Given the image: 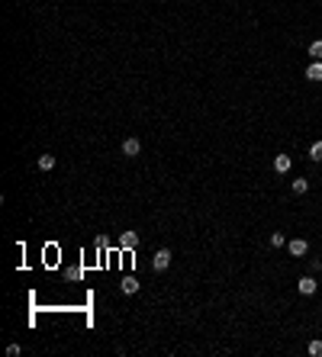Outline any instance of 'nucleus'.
Returning <instances> with one entry per match:
<instances>
[{"instance_id":"nucleus-15","label":"nucleus","mask_w":322,"mask_h":357,"mask_svg":"<svg viewBox=\"0 0 322 357\" xmlns=\"http://www.w3.org/2000/svg\"><path fill=\"white\" fill-rule=\"evenodd\" d=\"M19 351H23V348H19V344H7V354H10V357H16Z\"/></svg>"},{"instance_id":"nucleus-12","label":"nucleus","mask_w":322,"mask_h":357,"mask_svg":"<svg viewBox=\"0 0 322 357\" xmlns=\"http://www.w3.org/2000/svg\"><path fill=\"white\" fill-rule=\"evenodd\" d=\"M306 190H309V180H306V177H300V180H293V193H300V197H303Z\"/></svg>"},{"instance_id":"nucleus-6","label":"nucleus","mask_w":322,"mask_h":357,"mask_svg":"<svg viewBox=\"0 0 322 357\" xmlns=\"http://www.w3.org/2000/svg\"><path fill=\"white\" fill-rule=\"evenodd\" d=\"M306 80H313V84L322 80V62H313L309 68H306Z\"/></svg>"},{"instance_id":"nucleus-2","label":"nucleus","mask_w":322,"mask_h":357,"mask_svg":"<svg viewBox=\"0 0 322 357\" xmlns=\"http://www.w3.org/2000/svg\"><path fill=\"white\" fill-rule=\"evenodd\" d=\"M287 251H290L293 258H303L306 251H309V241H306V238H293V241H287Z\"/></svg>"},{"instance_id":"nucleus-11","label":"nucleus","mask_w":322,"mask_h":357,"mask_svg":"<svg viewBox=\"0 0 322 357\" xmlns=\"http://www.w3.org/2000/svg\"><path fill=\"white\" fill-rule=\"evenodd\" d=\"M309 158H313V161H322V139L309 145Z\"/></svg>"},{"instance_id":"nucleus-3","label":"nucleus","mask_w":322,"mask_h":357,"mask_svg":"<svg viewBox=\"0 0 322 357\" xmlns=\"http://www.w3.org/2000/svg\"><path fill=\"white\" fill-rule=\"evenodd\" d=\"M290 168H293V158H290V155H277V158H274V171H277V174H290Z\"/></svg>"},{"instance_id":"nucleus-10","label":"nucleus","mask_w":322,"mask_h":357,"mask_svg":"<svg viewBox=\"0 0 322 357\" xmlns=\"http://www.w3.org/2000/svg\"><path fill=\"white\" fill-rule=\"evenodd\" d=\"M309 58H313V62H322V39L309 42Z\"/></svg>"},{"instance_id":"nucleus-9","label":"nucleus","mask_w":322,"mask_h":357,"mask_svg":"<svg viewBox=\"0 0 322 357\" xmlns=\"http://www.w3.org/2000/svg\"><path fill=\"white\" fill-rule=\"evenodd\" d=\"M36 164H39V171H52L55 168V155H39Z\"/></svg>"},{"instance_id":"nucleus-1","label":"nucleus","mask_w":322,"mask_h":357,"mask_svg":"<svg viewBox=\"0 0 322 357\" xmlns=\"http://www.w3.org/2000/svg\"><path fill=\"white\" fill-rule=\"evenodd\" d=\"M171 258H174V254H171L168 248H158V251H155V258H152V267L155 270H168L171 267Z\"/></svg>"},{"instance_id":"nucleus-5","label":"nucleus","mask_w":322,"mask_h":357,"mask_svg":"<svg viewBox=\"0 0 322 357\" xmlns=\"http://www.w3.org/2000/svg\"><path fill=\"white\" fill-rule=\"evenodd\" d=\"M139 152H142V142H139V139H126V142H123V155H126V158H135Z\"/></svg>"},{"instance_id":"nucleus-7","label":"nucleus","mask_w":322,"mask_h":357,"mask_svg":"<svg viewBox=\"0 0 322 357\" xmlns=\"http://www.w3.org/2000/svg\"><path fill=\"white\" fill-rule=\"evenodd\" d=\"M119 245H123L126 251H132L135 245H139V232H123V238H119Z\"/></svg>"},{"instance_id":"nucleus-8","label":"nucleus","mask_w":322,"mask_h":357,"mask_svg":"<svg viewBox=\"0 0 322 357\" xmlns=\"http://www.w3.org/2000/svg\"><path fill=\"white\" fill-rule=\"evenodd\" d=\"M119 286H123V293H126V296L139 293V280H135V277H123V283H119Z\"/></svg>"},{"instance_id":"nucleus-13","label":"nucleus","mask_w":322,"mask_h":357,"mask_svg":"<svg viewBox=\"0 0 322 357\" xmlns=\"http://www.w3.org/2000/svg\"><path fill=\"white\" fill-rule=\"evenodd\" d=\"M284 245H287L284 232H274V235H271V248H284Z\"/></svg>"},{"instance_id":"nucleus-14","label":"nucleus","mask_w":322,"mask_h":357,"mask_svg":"<svg viewBox=\"0 0 322 357\" xmlns=\"http://www.w3.org/2000/svg\"><path fill=\"white\" fill-rule=\"evenodd\" d=\"M309 354H313V357H322V341H313V344H309Z\"/></svg>"},{"instance_id":"nucleus-4","label":"nucleus","mask_w":322,"mask_h":357,"mask_svg":"<svg viewBox=\"0 0 322 357\" xmlns=\"http://www.w3.org/2000/svg\"><path fill=\"white\" fill-rule=\"evenodd\" d=\"M316 286H319V283H316V277H300L296 290H300L303 296H313V293H316Z\"/></svg>"}]
</instances>
